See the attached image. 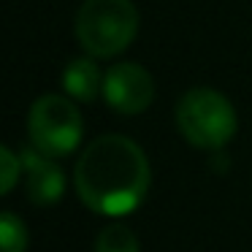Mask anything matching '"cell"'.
I'll use <instances>...</instances> for the list:
<instances>
[{
  "mask_svg": "<svg viewBox=\"0 0 252 252\" xmlns=\"http://www.w3.org/2000/svg\"><path fill=\"white\" fill-rule=\"evenodd\" d=\"M149 160L133 138L109 133L82 149L73 168L79 201L95 214L122 217L141 206L149 192Z\"/></svg>",
  "mask_w": 252,
  "mask_h": 252,
  "instance_id": "obj_1",
  "label": "cell"
},
{
  "mask_svg": "<svg viewBox=\"0 0 252 252\" xmlns=\"http://www.w3.org/2000/svg\"><path fill=\"white\" fill-rule=\"evenodd\" d=\"M176 127L187 144L217 152L236 136L239 117L222 93L212 87H192L176 103Z\"/></svg>",
  "mask_w": 252,
  "mask_h": 252,
  "instance_id": "obj_2",
  "label": "cell"
},
{
  "mask_svg": "<svg viewBox=\"0 0 252 252\" xmlns=\"http://www.w3.org/2000/svg\"><path fill=\"white\" fill-rule=\"evenodd\" d=\"M138 11L133 0H84L76 14V38L90 57H114L133 44Z\"/></svg>",
  "mask_w": 252,
  "mask_h": 252,
  "instance_id": "obj_3",
  "label": "cell"
},
{
  "mask_svg": "<svg viewBox=\"0 0 252 252\" xmlns=\"http://www.w3.org/2000/svg\"><path fill=\"white\" fill-rule=\"evenodd\" d=\"M30 147L49 158H65L76 152L84 136L82 111L65 95H44L30 106L28 114Z\"/></svg>",
  "mask_w": 252,
  "mask_h": 252,
  "instance_id": "obj_4",
  "label": "cell"
},
{
  "mask_svg": "<svg viewBox=\"0 0 252 252\" xmlns=\"http://www.w3.org/2000/svg\"><path fill=\"white\" fill-rule=\"evenodd\" d=\"M103 100L117 114H141L155 100V79L138 63H117L103 76Z\"/></svg>",
  "mask_w": 252,
  "mask_h": 252,
  "instance_id": "obj_5",
  "label": "cell"
},
{
  "mask_svg": "<svg viewBox=\"0 0 252 252\" xmlns=\"http://www.w3.org/2000/svg\"><path fill=\"white\" fill-rule=\"evenodd\" d=\"M57 158L38 152L35 147L22 149V165H25V185H28V198L35 206H52L60 201L65 190V176L63 168L55 163Z\"/></svg>",
  "mask_w": 252,
  "mask_h": 252,
  "instance_id": "obj_6",
  "label": "cell"
},
{
  "mask_svg": "<svg viewBox=\"0 0 252 252\" xmlns=\"http://www.w3.org/2000/svg\"><path fill=\"white\" fill-rule=\"evenodd\" d=\"M103 76L106 73H100L95 57H76L63 71V90L68 98L90 103L98 95H103Z\"/></svg>",
  "mask_w": 252,
  "mask_h": 252,
  "instance_id": "obj_7",
  "label": "cell"
},
{
  "mask_svg": "<svg viewBox=\"0 0 252 252\" xmlns=\"http://www.w3.org/2000/svg\"><path fill=\"white\" fill-rule=\"evenodd\" d=\"M95 252H138V239L127 225L111 222L98 233Z\"/></svg>",
  "mask_w": 252,
  "mask_h": 252,
  "instance_id": "obj_8",
  "label": "cell"
},
{
  "mask_svg": "<svg viewBox=\"0 0 252 252\" xmlns=\"http://www.w3.org/2000/svg\"><path fill=\"white\" fill-rule=\"evenodd\" d=\"M0 250L3 252H25L28 250V228L14 212L0 214Z\"/></svg>",
  "mask_w": 252,
  "mask_h": 252,
  "instance_id": "obj_9",
  "label": "cell"
},
{
  "mask_svg": "<svg viewBox=\"0 0 252 252\" xmlns=\"http://www.w3.org/2000/svg\"><path fill=\"white\" fill-rule=\"evenodd\" d=\"M0 160H3V174H0V190H3V195H8V192L14 190V185L19 182V176H22V155H14L8 147L0 149Z\"/></svg>",
  "mask_w": 252,
  "mask_h": 252,
  "instance_id": "obj_10",
  "label": "cell"
}]
</instances>
